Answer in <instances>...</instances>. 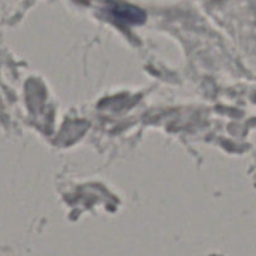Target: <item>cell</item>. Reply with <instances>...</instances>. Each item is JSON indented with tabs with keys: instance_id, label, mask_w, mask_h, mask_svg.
I'll list each match as a JSON object with an SVG mask.
<instances>
[{
	"instance_id": "cell-1",
	"label": "cell",
	"mask_w": 256,
	"mask_h": 256,
	"mask_svg": "<svg viewBox=\"0 0 256 256\" xmlns=\"http://www.w3.org/2000/svg\"><path fill=\"white\" fill-rule=\"evenodd\" d=\"M114 14L120 19L125 20L129 22H142L144 19V12L140 9L134 6H129V5H122V6H116L114 9Z\"/></svg>"
}]
</instances>
